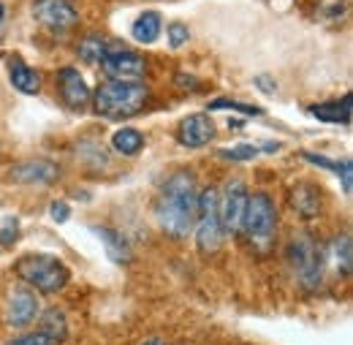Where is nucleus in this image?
<instances>
[{
  "label": "nucleus",
  "instance_id": "obj_1",
  "mask_svg": "<svg viewBox=\"0 0 353 345\" xmlns=\"http://www.w3.org/2000/svg\"><path fill=\"white\" fill-rule=\"evenodd\" d=\"M196 215H199V193H196V179L190 172H176L172 174L158 196L155 204V220L158 226L174 237V239H185L193 226H196Z\"/></svg>",
  "mask_w": 353,
  "mask_h": 345
},
{
  "label": "nucleus",
  "instance_id": "obj_2",
  "mask_svg": "<svg viewBox=\"0 0 353 345\" xmlns=\"http://www.w3.org/2000/svg\"><path fill=\"white\" fill-rule=\"evenodd\" d=\"M150 98V87L144 82L131 79H109L92 92V106L106 120H123L141 112V106Z\"/></svg>",
  "mask_w": 353,
  "mask_h": 345
},
{
  "label": "nucleus",
  "instance_id": "obj_3",
  "mask_svg": "<svg viewBox=\"0 0 353 345\" xmlns=\"http://www.w3.org/2000/svg\"><path fill=\"white\" fill-rule=\"evenodd\" d=\"M245 234H248V242L259 250L266 253L274 242V234H277V210H274V201L266 196V193H248V204H245V215H242V226H239Z\"/></svg>",
  "mask_w": 353,
  "mask_h": 345
},
{
  "label": "nucleus",
  "instance_id": "obj_4",
  "mask_svg": "<svg viewBox=\"0 0 353 345\" xmlns=\"http://www.w3.org/2000/svg\"><path fill=\"white\" fill-rule=\"evenodd\" d=\"M17 275L33 286L36 291L41 294H57L68 286V266L57 256H49V253H33V256H25V259L17 261Z\"/></svg>",
  "mask_w": 353,
  "mask_h": 345
},
{
  "label": "nucleus",
  "instance_id": "obj_5",
  "mask_svg": "<svg viewBox=\"0 0 353 345\" xmlns=\"http://www.w3.org/2000/svg\"><path fill=\"white\" fill-rule=\"evenodd\" d=\"M196 242L201 253H215L223 242L221 223V193L218 188H204L199 196V215H196Z\"/></svg>",
  "mask_w": 353,
  "mask_h": 345
},
{
  "label": "nucleus",
  "instance_id": "obj_6",
  "mask_svg": "<svg viewBox=\"0 0 353 345\" xmlns=\"http://www.w3.org/2000/svg\"><path fill=\"white\" fill-rule=\"evenodd\" d=\"M288 261L296 272V277L302 280L305 288H318L321 280H323V253L321 248L312 242L310 234H299L291 239L288 245Z\"/></svg>",
  "mask_w": 353,
  "mask_h": 345
},
{
  "label": "nucleus",
  "instance_id": "obj_7",
  "mask_svg": "<svg viewBox=\"0 0 353 345\" xmlns=\"http://www.w3.org/2000/svg\"><path fill=\"white\" fill-rule=\"evenodd\" d=\"M101 71L109 77V79H141L147 74V60L136 52L128 49H106V55L101 57Z\"/></svg>",
  "mask_w": 353,
  "mask_h": 345
},
{
  "label": "nucleus",
  "instance_id": "obj_8",
  "mask_svg": "<svg viewBox=\"0 0 353 345\" xmlns=\"http://www.w3.org/2000/svg\"><path fill=\"white\" fill-rule=\"evenodd\" d=\"M245 204H248V188L242 179H231L223 188L221 196V223L223 234H236L242 226V215H245Z\"/></svg>",
  "mask_w": 353,
  "mask_h": 345
},
{
  "label": "nucleus",
  "instance_id": "obj_9",
  "mask_svg": "<svg viewBox=\"0 0 353 345\" xmlns=\"http://www.w3.org/2000/svg\"><path fill=\"white\" fill-rule=\"evenodd\" d=\"M33 17L49 30H71L79 22V11L68 0H33Z\"/></svg>",
  "mask_w": 353,
  "mask_h": 345
},
{
  "label": "nucleus",
  "instance_id": "obj_10",
  "mask_svg": "<svg viewBox=\"0 0 353 345\" xmlns=\"http://www.w3.org/2000/svg\"><path fill=\"white\" fill-rule=\"evenodd\" d=\"M60 177L57 164L46 161V158H36V161H22L17 166H11L8 179L11 182H19V185H49Z\"/></svg>",
  "mask_w": 353,
  "mask_h": 345
},
{
  "label": "nucleus",
  "instance_id": "obj_11",
  "mask_svg": "<svg viewBox=\"0 0 353 345\" xmlns=\"http://www.w3.org/2000/svg\"><path fill=\"white\" fill-rule=\"evenodd\" d=\"M212 139H215V123H212L210 115H190V117H185V120L179 123V128H176V141H179L182 147H190V150L204 147V144H210Z\"/></svg>",
  "mask_w": 353,
  "mask_h": 345
},
{
  "label": "nucleus",
  "instance_id": "obj_12",
  "mask_svg": "<svg viewBox=\"0 0 353 345\" xmlns=\"http://www.w3.org/2000/svg\"><path fill=\"white\" fill-rule=\"evenodd\" d=\"M57 85H60V98L68 109H85L90 101V87L85 82V77L77 71V68H60L57 74Z\"/></svg>",
  "mask_w": 353,
  "mask_h": 345
},
{
  "label": "nucleus",
  "instance_id": "obj_13",
  "mask_svg": "<svg viewBox=\"0 0 353 345\" xmlns=\"http://www.w3.org/2000/svg\"><path fill=\"white\" fill-rule=\"evenodd\" d=\"M6 313H8V324H11V326H28V324L41 313V304H39V297H36L33 291L17 288V291H11V297H8Z\"/></svg>",
  "mask_w": 353,
  "mask_h": 345
},
{
  "label": "nucleus",
  "instance_id": "obj_14",
  "mask_svg": "<svg viewBox=\"0 0 353 345\" xmlns=\"http://www.w3.org/2000/svg\"><path fill=\"white\" fill-rule=\"evenodd\" d=\"M92 234L101 239L106 256L114 261V264H131L133 250H131V245H128V239H125L120 231L106 228V226H92Z\"/></svg>",
  "mask_w": 353,
  "mask_h": 345
},
{
  "label": "nucleus",
  "instance_id": "obj_15",
  "mask_svg": "<svg viewBox=\"0 0 353 345\" xmlns=\"http://www.w3.org/2000/svg\"><path fill=\"white\" fill-rule=\"evenodd\" d=\"M8 79L14 90L25 92V95H39L41 92V74L36 68H30L28 63H22L19 57H14L8 63Z\"/></svg>",
  "mask_w": 353,
  "mask_h": 345
},
{
  "label": "nucleus",
  "instance_id": "obj_16",
  "mask_svg": "<svg viewBox=\"0 0 353 345\" xmlns=\"http://www.w3.org/2000/svg\"><path fill=\"white\" fill-rule=\"evenodd\" d=\"M291 204H294V210H296L302 217H315L318 213H321V190H318L315 185L302 182V185L294 188V193H291Z\"/></svg>",
  "mask_w": 353,
  "mask_h": 345
},
{
  "label": "nucleus",
  "instance_id": "obj_17",
  "mask_svg": "<svg viewBox=\"0 0 353 345\" xmlns=\"http://www.w3.org/2000/svg\"><path fill=\"white\" fill-rule=\"evenodd\" d=\"M312 117L323 120V123H348L351 120V95H345L343 101H329V103H315L310 106Z\"/></svg>",
  "mask_w": 353,
  "mask_h": 345
},
{
  "label": "nucleus",
  "instance_id": "obj_18",
  "mask_svg": "<svg viewBox=\"0 0 353 345\" xmlns=\"http://www.w3.org/2000/svg\"><path fill=\"white\" fill-rule=\"evenodd\" d=\"M39 332H44L52 345H60L65 337H68V321H65V313L57 310V307L44 310V315H41V329H39Z\"/></svg>",
  "mask_w": 353,
  "mask_h": 345
},
{
  "label": "nucleus",
  "instance_id": "obj_19",
  "mask_svg": "<svg viewBox=\"0 0 353 345\" xmlns=\"http://www.w3.org/2000/svg\"><path fill=\"white\" fill-rule=\"evenodd\" d=\"M161 25H163V19H161V14L158 11H144L136 22H133V39L139 43H152L158 41V36H161Z\"/></svg>",
  "mask_w": 353,
  "mask_h": 345
},
{
  "label": "nucleus",
  "instance_id": "obj_20",
  "mask_svg": "<svg viewBox=\"0 0 353 345\" xmlns=\"http://www.w3.org/2000/svg\"><path fill=\"white\" fill-rule=\"evenodd\" d=\"M112 147L120 155H136L144 147V136L136 128H120L114 130V136H112Z\"/></svg>",
  "mask_w": 353,
  "mask_h": 345
},
{
  "label": "nucleus",
  "instance_id": "obj_21",
  "mask_svg": "<svg viewBox=\"0 0 353 345\" xmlns=\"http://www.w3.org/2000/svg\"><path fill=\"white\" fill-rule=\"evenodd\" d=\"M332 253H334V264H337V269H340V272L348 277V275H351V264H353L351 237H348V234L337 237V239H334V245H332Z\"/></svg>",
  "mask_w": 353,
  "mask_h": 345
},
{
  "label": "nucleus",
  "instance_id": "obj_22",
  "mask_svg": "<svg viewBox=\"0 0 353 345\" xmlns=\"http://www.w3.org/2000/svg\"><path fill=\"white\" fill-rule=\"evenodd\" d=\"M106 41L101 39V36H88V39H82L79 43V57L85 60V63H101V57L106 55Z\"/></svg>",
  "mask_w": 353,
  "mask_h": 345
},
{
  "label": "nucleus",
  "instance_id": "obj_23",
  "mask_svg": "<svg viewBox=\"0 0 353 345\" xmlns=\"http://www.w3.org/2000/svg\"><path fill=\"white\" fill-rule=\"evenodd\" d=\"M218 109H231V112H239L245 117H261L264 109L261 106H250V103H239V101H231V98H215L210 103V112H218Z\"/></svg>",
  "mask_w": 353,
  "mask_h": 345
},
{
  "label": "nucleus",
  "instance_id": "obj_24",
  "mask_svg": "<svg viewBox=\"0 0 353 345\" xmlns=\"http://www.w3.org/2000/svg\"><path fill=\"white\" fill-rule=\"evenodd\" d=\"M351 8V0H318V17L326 22H334L340 17H345V11Z\"/></svg>",
  "mask_w": 353,
  "mask_h": 345
},
{
  "label": "nucleus",
  "instance_id": "obj_25",
  "mask_svg": "<svg viewBox=\"0 0 353 345\" xmlns=\"http://www.w3.org/2000/svg\"><path fill=\"white\" fill-rule=\"evenodd\" d=\"M218 155H223L225 161H253L259 155V147L256 144H236V147L221 150Z\"/></svg>",
  "mask_w": 353,
  "mask_h": 345
},
{
  "label": "nucleus",
  "instance_id": "obj_26",
  "mask_svg": "<svg viewBox=\"0 0 353 345\" xmlns=\"http://www.w3.org/2000/svg\"><path fill=\"white\" fill-rule=\"evenodd\" d=\"M166 36H169V46H185L188 39H190V30H188V25H182V22H172L169 25V30H166Z\"/></svg>",
  "mask_w": 353,
  "mask_h": 345
},
{
  "label": "nucleus",
  "instance_id": "obj_27",
  "mask_svg": "<svg viewBox=\"0 0 353 345\" xmlns=\"http://www.w3.org/2000/svg\"><path fill=\"white\" fill-rule=\"evenodd\" d=\"M337 174H340V179H343V190H345V196H351L353 193V161L351 158H343V161H340Z\"/></svg>",
  "mask_w": 353,
  "mask_h": 345
},
{
  "label": "nucleus",
  "instance_id": "obj_28",
  "mask_svg": "<svg viewBox=\"0 0 353 345\" xmlns=\"http://www.w3.org/2000/svg\"><path fill=\"white\" fill-rule=\"evenodd\" d=\"M302 158L307 161V164H315V166H321V169H329V172H337V161H329V158H323V155H315V152H302Z\"/></svg>",
  "mask_w": 353,
  "mask_h": 345
},
{
  "label": "nucleus",
  "instance_id": "obj_29",
  "mask_svg": "<svg viewBox=\"0 0 353 345\" xmlns=\"http://www.w3.org/2000/svg\"><path fill=\"white\" fill-rule=\"evenodd\" d=\"M6 345H52V343H49V337H46L44 332H33V335L17 337V340H11V343H6Z\"/></svg>",
  "mask_w": 353,
  "mask_h": 345
},
{
  "label": "nucleus",
  "instance_id": "obj_30",
  "mask_svg": "<svg viewBox=\"0 0 353 345\" xmlns=\"http://www.w3.org/2000/svg\"><path fill=\"white\" fill-rule=\"evenodd\" d=\"M8 223L3 226V231H0V242L3 245H11L14 242V237H17V231H19V223H17V217H6Z\"/></svg>",
  "mask_w": 353,
  "mask_h": 345
},
{
  "label": "nucleus",
  "instance_id": "obj_31",
  "mask_svg": "<svg viewBox=\"0 0 353 345\" xmlns=\"http://www.w3.org/2000/svg\"><path fill=\"white\" fill-rule=\"evenodd\" d=\"M49 215H52V220H57V223H65V220L71 217V207H68L65 201H54V204L49 207Z\"/></svg>",
  "mask_w": 353,
  "mask_h": 345
},
{
  "label": "nucleus",
  "instance_id": "obj_32",
  "mask_svg": "<svg viewBox=\"0 0 353 345\" xmlns=\"http://www.w3.org/2000/svg\"><path fill=\"white\" fill-rule=\"evenodd\" d=\"M253 85L259 87L264 95H274V92H277V82H274L269 74H261V77H256V79H253Z\"/></svg>",
  "mask_w": 353,
  "mask_h": 345
},
{
  "label": "nucleus",
  "instance_id": "obj_33",
  "mask_svg": "<svg viewBox=\"0 0 353 345\" xmlns=\"http://www.w3.org/2000/svg\"><path fill=\"white\" fill-rule=\"evenodd\" d=\"M261 150H264V152H277V150H280V144H277V141H266Z\"/></svg>",
  "mask_w": 353,
  "mask_h": 345
},
{
  "label": "nucleus",
  "instance_id": "obj_34",
  "mask_svg": "<svg viewBox=\"0 0 353 345\" xmlns=\"http://www.w3.org/2000/svg\"><path fill=\"white\" fill-rule=\"evenodd\" d=\"M144 345H166V343H163V340H158V337H152V340H147Z\"/></svg>",
  "mask_w": 353,
  "mask_h": 345
},
{
  "label": "nucleus",
  "instance_id": "obj_35",
  "mask_svg": "<svg viewBox=\"0 0 353 345\" xmlns=\"http://www.w3.org/2000/svg\"><path fill=\"white\" fill-rule=\"evenodd\" d=\"M3 14H6V11H3V3H0V22H3Z\"/></svg>",
  "mask_w": 353,
  "mask_h": 345
}]
</instances>
